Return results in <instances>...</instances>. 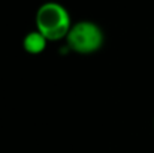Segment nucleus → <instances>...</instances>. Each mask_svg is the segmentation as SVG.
Here are the masks:
<instances>
[{"label": "nucleus", "instance_id": "3", "mask_svg": "<svg viewBox=\"0 0 154 153\" xmlns=\"http://www.w3.org/2000/svg\"><path fill=\"white\" fill-rule=\"evenodd\" d=\"M48 42L50 41L39 30H32L23 38V48L29 54H41L45 51Z\"/></svg>", "mask_w": 154, "mask_h": 153}, {"label": "nucleus", "instance_id": "2", "mask_svg": "<svg viewBox=\"0 0 154 153\" xmlns=\"http://www.w3.org/2000/svg\"><path fill=\"white\" fill-rule=\"evenodd\" d=\"M105 41L100 26L93 21H78L72 24L67 36L66 44L72 51L78 54H91L100 50Z\"/></svg>", "mask_w": 154, "mask_h": 153}, {"label": "nucleus", "instance_id": "1", "mask_svg": "<svg viewBox=\"0 0 154 153\" xmlns=\"http://www.w3.org/2000/svg\"><path fill=\"white\" fill-rule=\"evenodd\" d=\"M36 30H39L48 41H61L66 39L72 21L67 9L57 3V2H47L39 6L35 17Z\"/></svg>", "mask_w": 154, "mask_h": 153}]
</instances>
